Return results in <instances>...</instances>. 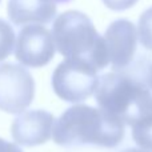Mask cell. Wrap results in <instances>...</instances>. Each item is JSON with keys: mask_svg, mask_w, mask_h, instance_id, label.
<instances>
[{"mask_svg": "<svg viewBox=\"0 0 152 152\" xmlns=\"http://www.w3.org/2000/svg\"><path fill=\"white\" fill-rule=\"evenodd\" d=\"M139 0H103L105 5L112 11H124L135 5Z\"/></svg>", "mask_w": 152, "mask_h": 152, "instance_id": "4fadbf2b", "label": "cell"}, {"mask_svg": "<svg viewBox=\"0 0 152 152\" xmlns=\"http://www.w3.org/2000/svg\"><path fill=\"white\" fill-rule=\"evenodd\" d=\"M124 123L100 108L75 104L55 121L53 142L64 148L96 145L116 148L124 139Z\"/></svg>", "mask_w": 152, "mask_h": 152, "instance_id": "6da1fadb", "label": "cell"}, {"mask_svg": "<svg viewBox=\"0 0 152 152\" xmlns=\"http://www.w3.org/2000/svg\"><path fill=\"white\" fill-rule=\"evenodd\" d=\"M103 39L107 48L108 61L112 64L113 71L128 69L134 61L137 45L135 24L127 19H118L108 26Z\"/></svg>", "mask_w": 152, "mask_h": 152, "instance_id": "52a82bcc", "label": "cell"}, {"mask_svg": "<svg viewBox=\"0 0 152 152\" xmlns=\"http://www.w3.org/2000/svg\"><path fill=\"white\" fill-rule=\"evenodd\" d=\"M55 118L44 110L23 112L13 120L11 127L12 137L23 147H36L44 144L52 136Z\"/></svg>", "mask_w": 152, "mask_h": 152, "instance_id": "ba28073f", "label": "cell"}, {"mask_svg": "<svg viewBox=\"0 0 152 152\" xmlns=\"http://www.w3.org/2000/svg\"><path fill=\"white\" fill-rule=\"evenodd\" d=\"M52 39L56 50L66 59L86 61L96 69L105 68L110 63L103 36L80 11H66L55 19Z\"/></svg>", "mask_w": 152, "mask_h": 152, "instance_id": "3957f363", "label": "cell"}, {"mask_svg": "<svg viewBox=\"0 0 152 152\" xmlns=\"http://www.w3.org/2000/svg\"><path fill=\"white\" fill-rule=\"evenodd\" d=\"M44 1L53 3V4H56V3H68V1H71V0H44Z\"/></svg>", "mask_w": 152, "mask_h": 152, "instance_id": "e0dca14e", "label": "cell"}, {"mask_svg": "<svg viewBox=\"0 0 152 152\" xmlns=\"http://www.w3.org/2000/svg\"><path fill=\"white\" fill-rule=\"evenodd\" d=\"M0 152H23L20 147L0 137Z\"/></svg>", "mask_w": 152, "mask_h": 152, "instance_id": "5bb4252c", "label": "cell"}, {"mask_svg": "<svg viewBox=\"0 0 152 152\" xmlns=\"http://www.w3.org/2000/svg\"><path fill=\"white\" fill-rule=\"evenodd\" d=\"M8 16L15 26L51 23L56 16V4L44 0H8Z\"/></svg>", "mask_w": 152, "mask_h": 152, "instance_id": "9c48e42d", "label": "cell"}, {"mask_svg": "<svg viewBox=\"0 0 152 152\" xmlns=\"http://www.w3.org/2000/svg\"><path fill=\"white\" fill-rule=\"evenodd\" d=\"M132 139L140 150L152 151V115L132 126Z\"/></svg>", "mask_w": 152, "mask_h": 152, "instance_id": "30bf717a", "label": "cell"}, {"mask_svg": "<svg viewBox=\"0 0 152 152\" xmlns=\"http://www.w3.org/2000/svg\"><path fill=\"white\" fill-rule=\"evenodd\" d=\"M121 152H148V151H144V150H140V148H126Z\"/></svg>", "mask_w": 152, "mask_h": 152, "instance_id": "2e32d148", "label": "cell"}, {"mask_svg": "<svg viewBox=\"0 0 152 152\" xmlns=\"http://www.w3.org/2000/svg\"><path fill=\"white\" fill-rule=\"evenodd\" d=\"M99 84L97 69L91 64L66 59L52 74V88L61 100L80 103L95 94Z\"/></svg>", "mask_w": 152, "mask_h": 152, "instance_id": "277c9868", "label": "cell"}, {"mask_svg": "<svg viewBox=\"0 0 152 152\" xmlns=\"http://www.w3.org/2000/svg\"><path fill=\"white\" fill-rule=\"evenodd\" d=\"M147 84H148V87H150V89H151V92H152V66H150V68H148Z\"/></svg>", "mask_w": 152, "mask_h": 152, "instance_id": "9a60e30c", "label": "cell"}, {"mask_svg": "<svg viewBox=\"0 0 152 152\" xmlns=\"http://www.w3.org/2000/svg\"><path fill=\"white\" fill-rule=\"evenodd\" d=\"M137 31H139V40L142 45L152 51V7L140 15Z\"/></svg>", "mask_w": 152, "mask_h": 152, "instance_id": "7c38bea8", "label": "cell"}, {"mask_svg": "<svg viewBox=\"0 0 152 152\" xmlns=\"http://www.w3.org/2000/svg\"><path fill=\"white\" fill-rule=\"evenodd\" d=\"M95 97L100 110L131 127L152 115V92L147 84V76L129 69L103 75Z\"/></svg>", "mask_w": 152, "mask_h": 152, "instance_id": "7a4b0ae2", "label": "cell"}, {"mask_svg": "<svg viewBox=\"0 0 152 152\" xmlns=\"http://www.w3.org/2000/svg\"><path fill=\"white\" fill-rule=\"evenodd\" d=\"M15 42L13 28L5 20L0 19V61L5 60L12 53Z\"/></svg>", "mask_w": 152, "mask_h": 152, "instance_id": "8fae6325", "label": "cell"}, {"mask_svg": "<svg viewBox=\"0 0 152 152\" xmlns=\"http://www.w3.org/2000/svg\"><path fill=\"white\" fill-rule=\"evenodd\" d=\"M15 56L20 64L39 68L47 66L55 56L52 34L40 24H31L20 29L16 39Z\"/></svg>", "mask_w": 152, "mask_h": 152, "instance_id": "8992f818", "label": "cell"}, {"mask_svg": "<svg viewBox=\"0 0 152 152\" xmlns=\"http://www.w3.org/2000/svg\"><path fill=\"white\" fill-rule=\"evenodd\" d=\"M35 96V81L31 72L20 64H0V110L8 113H23Z\"/></svg>", "mask_w": 152, "mask_h": 152, "instance_id": "5b68a950", "label": "cell"}]
</instances>
